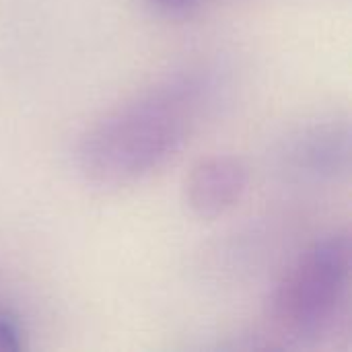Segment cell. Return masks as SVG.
<instances>
[{"label": "cell", "mask_w": 352, "mask_h": 352, "mask_svg": "<svg viewBox=\"0 0 352 352\" xmlns=\"http://www.w3.org/2000/svg\"><path fill=\"white\" fill-rule=\"evenodd\" d=\"M198 95L196 78H169L101 116L74 148L82 179L120 188L161 171L190 140Z\"/></svg>", "instance_id": "1"}, {"label": "cell", "mask_w": 352, "mask_h": 352, "mask_svg": "<svg viewBox=\"0 0 352 352\" xmlns=\"http://www.w3.org/2000/svg\"><path fill=\"white\" fill-rule=\"evenodd\" d=\"M351 274V231L338 229L316 239L272 289L268 318L297 338L326 334L346 307Z\"/></svg>", "instance_id": "2"}, {"label": "cell", "mask_w": 352, "mask_h": 352, "mask_svg": "<svg viewBox=\"0 0 352 352\" xmlns=\"http://www.w3.org/2000/svg\"><path fill=\"white\" fill-rule=\"evenodd\" d=\"M287 161L314 179L346 177L352 165L351 122L328 118L299 128L287 142Z\"/></svg>", "instance_id": "3"}, {"label": "cell", "mask_w": 352, "mask_h": 352, "mask_svg": "<svg viewBox=\"0 0 352 352\" xmlns=\"http://www.w3.org/2000/svg\"><path fill=\"white\" fill-rule=\"evenodd\" d=\"M250 171L245 163L231 155L200 159L184 182V200L192 214L214 221L233 210L245 196Z\"/></svg>", "instance_id": "4"}, {"label": "cell", "mask_w": 352, "mask_h": 352, "mask_svg": "<svg viewBox=\"0 0 352 352\" xmlns=\"http://www.w3.org/2000/svg\"><path fill=\"white\" fill-rule=\"evenodd\" d=\"M23 322L8 309H0V352H21L27 342Z\"/></svg>", "instance_id": "5"}, {"label": "cell", "mask_w": 352, "mask_h": 352, "mask_svg": "<svg viewBox=\"0 0 352 352\" xmlns=\"http://www.w3.org/2000/svg\"><path fill=\"white\" fill-rule=\"evenodd\" d=\"M148 2L153 6H157L159 10H163L167 14H173V16L186 14L198 4V0H148Z\"/></svg>", "instance_id": "6"}]
</instances>
